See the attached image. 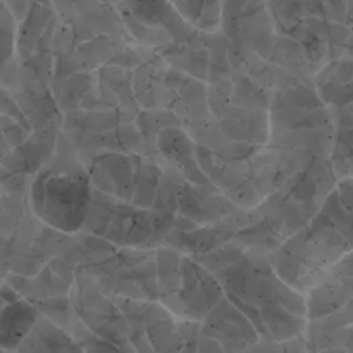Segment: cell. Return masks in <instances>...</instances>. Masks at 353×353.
<instances>
[{
  "mask_svg": "<svg viewBox=\"0 0 353 353\" xmlns=\"http://www.w3.org/2000/svg\"><path fill=\"white\" fill-rule=\"evenodd\" d=\"M33 209L43 221L62 231H76L88 217L90 188L83 179L48 176L34 181Z\"/></svg>",
  "mask_w": 353,
  "mask_h": 353,
  "instance_id": "1",
  "label": "cell"
},
{
  "mask_svg": "<svg viewBox=\"0 0 353 353\" xmlns=\"http://www.w3.org/2000/svg\"><path fill=\"white\" fill-rule=\"evenodd\" d=\"M264 2H269V0H264Z\"/></svg>",
  "mask_w": 353,
  "mask_h": 353,
  "instance_id": "5",
  "label": "cell"
},
{
  "mask_svg": "<svg viewBox=\"0 0 353 353\" xmlns=\"http://www.w3.org/2000/svg\"><path fill=\"white\" fill-rule=\"evenodd\" d=\"M199 353H224L221 343L216 340H209V338H202L199 345Z\"/></svg>",
  "mask_w": 353,
  "mask_h": 353,
  "instance_id": "3",
  "label": "cell"
},
{
  "mask_svg": "<svg viewBox=\"0 0 353 353\" xmlns=\"http://www.w3.org/2000/svg\"><path fill=\"white\" fill-rule=\"evenodd\" d=\"M38 312L24 302H14L0 310V348L14 350L38 323Z\"/></svg>",
  "mask_w": 353,
  "mask_h": 353,
  "instance_id": "2",
  "label": "cell"
},
{
  "mask_svg": "<svg viewBox=\"0 0 353 353\" xmlns=\"http://www.w3.org/2000/svg\"><path fill=\"white\" fill-rule=\"evenodd\" d=\"M86 353H121L117 348H114L112 345L107 343V341H97V343L90 345Z\"/></svg>",
  "mask_w": 353,
  "mask_h": 353,
  "instance_id": "4",
  "label": "cell"
}]
</instances>
